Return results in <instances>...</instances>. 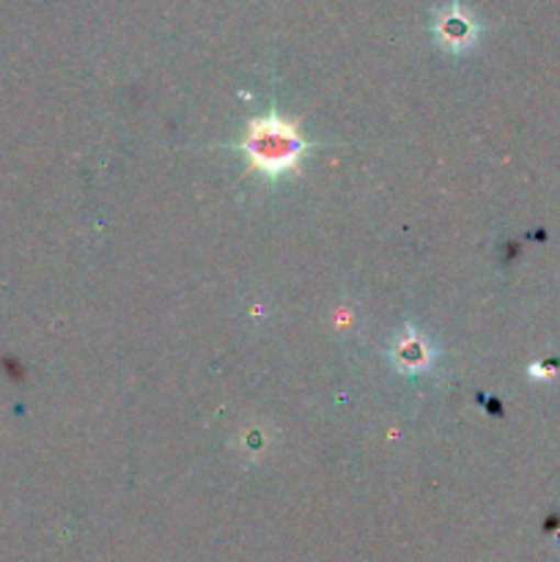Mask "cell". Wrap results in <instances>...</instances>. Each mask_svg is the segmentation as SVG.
Returning a JSON list of instances; mask_svg holds the SVG:
<instances>
[{"label":"cell","mask_w":560,"mask_h":562,"mask_svg":"<svg viewBox=\"0 0 560 562\" xmlns=\"http://www.w3.org/2000/svg\"><path fill=\"white\" fill-rule=\"evenodd\" d=\"M393 362L404 371H421L432 366V346L415 327H406L393 344Z\"/></svg>","instance_id":"2"},{"label":"cell","mask_w":560,"mask_h":562,"mask_svg":"<svg viewBox=\"0 0 560 562\" xmlns=\"http://www.w3.org/2000/svg\"><path fill=\"white\" fill-rule=\"evenodd\" d=\"M236 148L247 157L253 173L278 179V176L300 170V162L307 148H311V143L305 140V135H302L294 121L283 119L272 110V113L253 119L247 124L245 140Z\"/></svg>","instance_id":"1"}]
</instances>
